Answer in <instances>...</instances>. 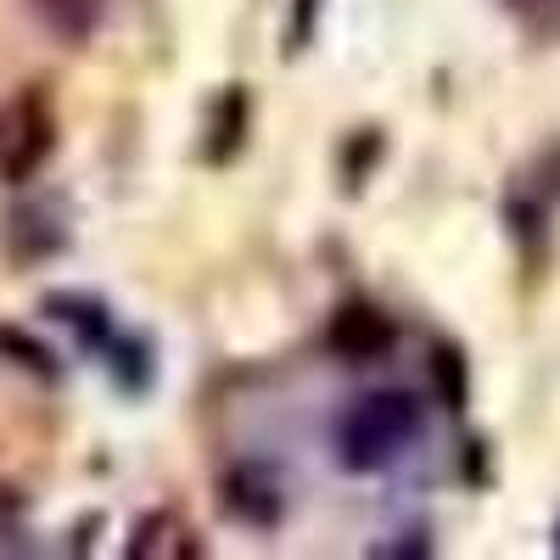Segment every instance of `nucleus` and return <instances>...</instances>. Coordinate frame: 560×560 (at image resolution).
Masks as SVG:
<instances>
[{
	"mask_svg": "<svg viewBox=\"0 0 560 560\" xmlns=\"http://www.w3.org/2000/svg\"><path fill=\"white\" fill-rule=\"evenodd\" d=\"M331 342H337L342 359H359L364 364V359H376V353L393 348V319L382 308H370V303H348L331 319Z\"/></svg>",
	"mask_w": 560,
	"mask_h": 560,
	"instance_id": "obj_3",
	"label": "nucleus"
},
{
	"mask_svg": "<svg viewBox=\"0 0 560 560\" xmlns=\"http://www.w3.org/2000/svg\"><path fill=\"white\" fill-rule=\"evenodd\" d=\"M34 12L51 23L62 39H84L102 18V0H34Z\"/></svg>",
	"mask_w": 560,
	"mask_h": 560,
	"instance_id": "obj_4",
	"label": "nucleus"
},
{
	"mask_svg": "<svg viewBox=\"0 0 560 560\" xmlns=\"http://www.w3.org/2000/svg\"><path fill=\"white\" fill-rule=\"evenodd\" d=\"M555 549H560V538H555Z\"/></svg>",
	"mask_w": 560,
	"mask_h": 560,
	"instance_id": "obj_5",
	"label": "nucleus"
},
{
	"mask_svg": "<svg viewBox=\"0 0 560 560\" xmlns=\"http://www.w3.org/2000/svg\"><path fill=\"white\" fill-rule=\"evenodd\" d=\"M415 432H420L415 393H364L337 420V459L348 471H382L415 443Z\"/></svg>",
	"mask_w": 560,
	"mask_h": 560,
	"instance_id": "obj_1",
	"label": "nucleus"
},
{
	"mask_svg": "<svg viewBox=\"0 0 560 560\" xmlns=\"http://www.w3.org/2000/svg\"><path fill=\"white\" fill-rule=\"evenodd\" d=\"M0 129H7V135H0V174H7V179L34 174L39 158L51 152V118H45L39 96L12 102L7 113H0Z\"/></svg>",
	"mask_w": 560,
	"mask_h": 560,
	"instance_id": "obj_2",
	"label": "nucleus"
}]
</instances>
